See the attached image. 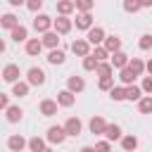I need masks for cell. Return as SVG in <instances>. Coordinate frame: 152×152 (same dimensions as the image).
<instances>
[{
	"mask_svg": "<svg viewBox=\"0 0 152 152\" xmlns=\"http://www.w3.org/2000/svg\"><path fill=\"white\" fill-rule=\"evenodd\" d=\"M33 28L45 36V33H50V28H55V19H50L48 14H38V17L33 19Z\"/></svg>",
	"mask_w": 152,
	"mask_h": 152,
	"instance_id": "6da1fadb",
	"label": "cell"
},
{
	"mask_svg": "<svg viewBox=\"0 0 152 152\" xmlns=\"http://www.w3.org/2000/svg\"><path fill=\"white\" fill-rule=\"evenodd\" d=\"M64 138H66V131H64V126H50V128H48V135H45V140H48L50 145H62V142H64Z\"/></svg>",
	"mask_w": 152,
	"mask_h": 152,
	"instance_id": "7a4b0ae2",
	"label": "cell"
},
{
	"mask_svg": "<svg viewBox=\"0 0 152 152\" xmlns=\"http://www.w3.org/2000/svg\"><path fill=\"white\" fill-rule=\"evenodd\" d=\"M104 28L102 26H93L90 31H88V36H86V40L90 43V45H95V48H100V45H104Z\"/></svg>",
	"mask_w": 152,
	"mask_h": 152,
	"instance_id": "3957f363",
	"label": "cell"
},
{
	"mask_svg": "<svg viewBox=\"0 0 152 152\" xmlns=\"http://www.w3.org/2000/svg\"><path fill=\"white\" fill-rule=\"evenodd\" d=\"M19 76H21V71H19V64H5V69H2V81L5 83H19Z\"/></svg>",
	"mask_w": 152,
	"mask_h": 152,
	"instance_id": "277c9868",
	"label": "cell"
},
{
	"mask_svg": "<svg viewBox=\"0 0 152 152\" xmlns=\"http://www.w3.org/2000/svg\"><path fill=\"white\" fill-rule=\"evenodd\" d=\"M26 81H28V86H43L45 83V71L40 66H31L26 71Z\"/></svg>",
	"mask_w": 152,
	"mask_h": 152,
	"instance_id": "5b68a950",
	"label": "cell"
},
{
	"mask_svg": "<svg viewBox=\"0 0 152 152\" xmlns=\"http://www.w3.org/2000/svg\"><path fill=\"white\" fill-rule=\"evenodd\" d=\"M81 128H83V124H81V119L78 116H69L66 121H64V131H66V135H81Z\"/></svg>",
	"mask_w": 152,
	"mask_h": 152,
	"instance_id": "8992f818",
	"label": "cell"
},
{
	"mask_svg": "<svg viewBox=\"0 0 152 152\" xmlns=\"http://www.w3.org/2000/svg\"><path fill=\"white\" fill-rule=\"evenodd\" d=\"M71 50H74V55H78V57H88V55H93L90 52V43L88 40H83V38H78V40H74L71 43Z\"/></svg>",
	"mask_w": 152,
	"mask_h": 152,
	"instance_id": "52a82bcc",
	"label": "cell"
},
{
	"mask_svg": "<svg viewBox=\"0 0 152 152\" xmlns=\"http://www.w3.org/2000/svg\"><path fill=\"white\" fill-rule=\"evenodd\" d=\"M66 90H71L74 95H78V93L86 90V81H83L81 76H69V78H66Z\"/></svg>",
	"mask_w": 152,
	"mask_h": 152,
	"instance_id": "ba28073f",
	"label": "cell"
},
{
	"mask_svg": "<svg viewBox=\"0 0 152 152\" xmlns=\"http://www.w3.org/2000/svg\"><path fill=\"white\" fill-rule=\"evenodd\" d=\"M7 147H10L12 152H21L24 147H28V140H26L24 135H10V138H7Z\"/></svg>",
	"mask_w": 152,
	"mask_h": 152,
	"instance_id": "9c48e42d",
	"label": "cell"
},
{
	"mask_svg": "<svg viewBox=\"0 0 152 152\" xmlns=\"http://www.w3.org/2000/svg\"><path fill=\"white\" fill-rule=\"evenodd\" d=\"M102 48H104L109 55H116V52H121V38H119V36H107Z\"/></svg>",
	"mask_w": 152,
	"mask_h": 152,
	"instance_id": "30bf717a",
	"label": "cell"
},
{
	"mask_svg": "<svg viewBox=\"0 0 152 152\" xmlns=\"http://www.w3.org/2000/svg\"><path fill=\"white\" fill-rule=\"evenodd\" d=\"M57 107H59V102H57V100L45 97V100L40 102V114H43V116H55V114H57Z\"/></svg>",
	"mask_w": 152,
	"mask_h": 152,
	"instance_id": "8fae6325",
	"label": "cell"
},
{
	"mask_svg": "<svg viewBox=\"0 0 152 152\" xmlns=\"http://www.w3.org/2000/svg\"><path fill=\"white\" fill-rule=\"evenodd\" d=\"M107 126H109V124H107L102 116H93V119H90V133H93V135H104Z\"/></svg>",
	"mask_w": 152,
	"mask_h": 152,
	"instance_id": "7c38bea8",
	"label": "cell"
},
{
	"mask_svg": "<svg viewBox=\"0 0 152 152\" xmlns=\"http://www.w3.org/2000/svg\"><path fill=\"white\" fill-rule=\"evenodd\" d=\"M71 19L69 17H57L55 19V33H59V36H64V33H69L71 31Z\"/></svg>",
	"mask_w": 152,
	"mask_h": 152,
	"instance_id": "4fadbf2b",
	"label": "cell"
},
{
	"mask_svg": "<svg viewBox=\"0 0 152 152\" xmlns=\"http://www.w3.org/2000/svg\"><path fill=\"white\" fill-rule=\"evenodd\" d=\"M109 62H112V66H114V69H119V71H121V69H126V66L131 64V57H128L126 52H116V55H112V59H109Z\"/></svg>",
	"mask_w": 152,
	"mask_h": 152,
	"instance_id": "5bb4252c",
	"label": "cell"
},
{
	"mask_svg": "<svg viewBox=\"0 0 152 152\" xmlns=\"http://www.w3.org/2000/svg\"><path fill=\"white\" fill-rule=\"evenodd\" d=\"M57 102H59V107H74L76 95H74L71 90H59V93H57Z\"/></svg>",
	"mask_w": 152,
	"mask_h": 152,
	"instance_id": "9a60e30c",
	"label": "cell"
},
{
	"mask_svg": "<svg viewBox=\"0 0 152 152\" xmlns=\"http://www.w3.org/2000/svg\"><path fill=\"white\" fill-rule=\"evenodd\" d=\"M43 48H50V50H57V45H59V33H55V31H50V33H45L43 38Z\"/></svg>",
	"mask_w": 152,
	"mask_h": 152,
	"instance_id": "2e32d148",
	"label": "cell"
},
{
	"mask_svg": "<svg viewBox=\"0 0 152 152\" xmlns=\"http://www.w3.org/2000/svg\"><path fill=\"white\" fill-rule=\"evenodd\" d=\"M40 50H43V40H38V38H28L26 40V55L36 57V55H40Z\"/></svg>",
	"mask_w": 152,
	"mask_h": 152,
	"instance_id": "e0dca14e",
	"label": "cell"
},
{
	"mask_svg": "<svg viewBox=\"0 0 152 152\" xmlns=\"http://www.w3.org/2000/svg\"><path fill=\"white\" fill-rule=\"evenodd\" d=\"M74 21H76V28H81V31H90L93 28V17L90 14H78Z\"/></svg>",
	"mask_w": 152,
	"mask_h": 152,
	"instance_id": "ac0fdd59",
	"label": "cell"
},
{
	"mask_svg": "<svg viewBox=\"0 0 152 152\" xmlns=\"http://www.w3.org/2000/svg\"><path fill=\"white\" fill-rule=\"evenodd\" d=\"M0 26L7 28V31H14V28L19 26V19H17L14 14H2V17H0Z\"/></svg>",
	"mask_w": 152,
	"mask_h": 152,
	"instance_id": "d6986e66",
	"label": "cell"
},
{
	"mask_svg": "<svg viewBox=\"0 0 152 152\" xmlns=\"http://www.w3.org/2000/svg\"><path fill=\"white\" fill-rule=\"evenodd\" d=\"M126 100H131V102H140V100H142V88L135 86V83L128 86V88H126Z\"/></svg>",
	"mask_w": 152,
	"mask_h": 152,
	"instance_id": "ffe728a7",
	"label": "cell"
},
{
	"mask_svg": "<svg viewBox=\"0 0 152 152\" xmlns=\"http://www.w3.org/2000/svg\"><path fill=\"white\" fill-rule=\"evenodd\" d=\"M104 138L112 142V140H121L124 135H121V126L119 124H109L107 126V131H104Z\"/></svg>",
	"mask_w": 152,
	"mask_h": 152,
	"instance_id": "44dd1931",
	"label": "cell"
},
{
	"mask_svg": "<svg viewBox=\"0 0 152 152\" xmlns=\"http://www.w3.org/2000/svg\"><path fill=\"white\" fill-rule=\"evenodd\" d=\"M10 38L14 40V43H21V40H28V31H26V26H17L14 31H10Z\"/></svg>",
	"mask_w": 152,
	"mask_h": 152,
	"instance_id": "7402d4cb",
	"label": "cell"
},
{
	"mask_svg": "<svg viewBox=\"0 0 152 152\" xmlns=\"http://www.w3.org/2000/svg\"><path fill=\"white\" fill-rule=\"evenodd\" d=\"M95 74H97L100 78H112V74H114V66H112V62H100Z\"/></svg>",
	"mask_w": 152,
	"mask_h": 152,
	"instance_id": "603a6c76",
	"label": "cell"
},
{
	"mask_svg": "<svg viewBox=\"0 0 152 152\" xmlns=\"http://www.w3.org/2000/svg\"><path fill=\"white\" fill-rule=\"evenodd\" d=\"M76 10V2H71V0H62V2H57V12H59V17H69V12H74Z\"/></svg>",
	"mask_w": 152,
	"mask_h": 152,
	"instance_id": "cb8c5ba5",
	"label": "cell"
},
{
	"mask_svg": "<svg viewBox=\"0 0 152 152\" xmlns=\"http://www.w3.org/2000/svg\"><path fill=\"white\" fill-rule=\"evenodd\" d=\"M28 81H19V83H14L12 86V95H17V97H26L28 95Z\"/></svg>",
	"mask_w": 152,
	"mask_h": 152,
	"instance_id": "d4e9b609",
	"label": "cell"
},
{
	"mask_svg": "<svg viewBox=\"0 0 152 152\" xmlns=\"http://www.w3.org/2000/svg\"><path fill=\"white\" fill-rule=\"evenodd\" d=\"M21 114H24V109H21L19 104H14V107H10V109L5 112V116H7V121H10V124H17V121L21 119Z\"/></svg>",
	"mask_w": 152,
	"mask_h": 152,
	"instance_id": "484cf974",
	"label": "cell"
},
{
	"mask_svg": "<svg viewBox=\"0 0 152 152\" xmlns=\"http://www.w3.org/2000/svg\"><path fill=\"white\" fill-rule=\"evenodd\" d=\"M121 147H124V152H133L135 147H138V138L131 133V135H124L121 138Z\"/></svg>",
	"mask_w": 152,
	"mask_h": 152,
	"instance_id": "4316f807",
	"label": "cell"
},
{
	"mask_svg": "<svg viewBox=\"0 0 152 152\" xmlns=\"http://www.w3.org/2000/svg\"><path fill=\"white\" fill-rule=\"evenodd\" d=\"M28 150H31V152H45L48 147H45V140H43V138L33 135V138H28Z\"/></svg>",
	"mask_w": 152,
	"mask_h": 152,
	"instance_id": "83f0119b",
	"label": "cell"
},
{
	"mask_svg": "<svg viewBox=\"0 0 152 152\" xmlns=\"http://www.w3.org/2000/svg\"><path fill=\"white\" fill-rule=\"evenodd\" d=\"M128 69H131L135 76H142V71H145V62H142L140 57H133V59H131V64H128Z\"/></svg>",
	"mask_w": 152,
	"mask_h": 152,
	"instance_id": "f1b7e54d",
	"label": "cell"
},
{
	"mask_svg": "<svg viewBox=\"0 0 152 152\" xmlns=\"http://www.w3.org/2000/svg\"><path fill=\"white\" fill-rule=\"evenodd\" d=\"M119 78H121V83L128 88V86H133V81H135V74H133V71L126 66V69H121V71H119Z\"/></svg>",
	"mask_w": 152,
	"mask_h": 152,
	"instance_id": "f546056e",
	"label": "cell"
},
{
	"mask_svg": "<svg viewBox=\"0 0 152 152\" xmlns=\"http://www.w3.org/2000/svg\"><path fill=\"white\" fill-rule=\"evenodd\" d=\"M138 109H140V114H152V95H145L138 102Z\"/></svg>",
	"mask_w": 152,
	"mask_h": 152,
	"instance_id": "4dcf8cb0",
	"label": "cell"
},
{
	"mask_svg": "<svg viewBox=\"0 0 152 152\" xmlns=\"http://www.w3.org/2000/svg\"><path fill=\"white\" fill-rule=\"evenodd\" d=\"M48 62L50 64H62L64 62V50H50V55H48Z\"/></svg>",
	"mask_w": 152,
	"mask_h": 152,
	"instance_id": "1f68e13d",
	"label": "cell"
},
{
	"mask_svg": "<svg viewBox=\"0 0 152 152\" xmlns=\"http://www.w3.org/2000/svg\"><path fill=\"white\" fill-rule=\"evenodd\" d=\"M109 97H112L114 102H121V100H126V88H121V86H114V88H112V93H109Z\"/></svg>",
	"mask_w": 152,
	"mask_h": 152,
	"instance_id": "d6a6232c",
	"label": "cell"
},
{
	"mask_svg": "<svg viewBox=\"0 0 152 152\" xmlns=\"http://www.w3.org/2000/svg\"><path fill=\"white\" fill-rule=\"evenodd\" d=\"M97 64H100V62H97L93 55H88V57L83 59V69H86V71H97Z\"/></svg>",
	"mask_w": 152,
	"mask_h": 152,
	"instance_id": "836d02e7",
	"label": "cell"
},
{
	"mask_svg": "<svg viewBox=\"0 0 152 152\" xmlns=\"http://www.w3.org/2000/svg\"><path fill=\"white\" fill-rule=\"evenodd\" d=\"M76 10H78L81 14H90V10H93V2H90V0H78V2H76Z\"/></svg>",
	"mask_w": 152,
	"mask_h": 152,
	"instance_id": "e575fe53",
	"label": "cell"
},
{
	"mask_svg": "<svg viewBox=\"0 0 152 152\" xmlns=\"http://www.w3.org/2000/svg\"><path fill=\"white\" fill-rule=\"evenodd\" d=\"M93 57H95L97 62H107V57H109V52H107V50H104V48L100 45V48H95V50H93Z\"/></svg>",
	"mask_w": 152,
	"mask_h": 152,
	"instance_id": "d590c367",
	"label": "cell"
},
{
	"mask_svg": "<svg viewBox=\"0 0 152 152\" xmlns=\"http://www.w3.org/2000/svg\"><path fill=\"white\" fill-rule=\"evenodd\" d=\"M138 45H140V50H150V48H152V36H150V33L140 36V43H138Z\"/></svg>",
	"mask_w": 152,
	"mask_h": 152,
	"instance_id": "8d00e7d4",
	"label": "cell"
},
{
	"mask_svg": "<svg viewBox=\"0 0 152 152\" xmlns=\"http://www.w3.org/2000/svg\"><path fill=\"white\" fill-rule=\"evenodd\" d=\"M112 88H114V76L112 78H100V90H109L112 93Z\"/></svg>",
	"mask_w": 152,
	"mask_h": 152,
	"instance_id": "74e56055",
	"label": "cell"
},
{
	"mask_svg": "<svg viewBox=\"0 0 152 152\" xmlns=\"http://www.w3.org/2000/svg\"><path fill=\"white\" fill-rule=\"evenodd\" d=\"M95 152H112V142L109 140H100L95 145Z\"/></svg>",
	"mask_w": 152,
	"mask_h": 152,
	"instance_id": "f35d334b",
	"label": "cell"
},
{
	"mask_svg": "<svg viewBox=\"0 0 152 152\" xmlns=\"http://www.w3.org/2000/svg\"><path fill=\"white\" fill-rule=\"evenodd\" d=\"M140 7H142V2H131V0L124 2V10H126V12H138Z\"/></svg>",
	"mask_w": 152,
	"mask_h": 152,
	"instance_id": "ab89813d",
	"label": "cell"
},
{
	"mask_svg": "<svg viewBox=\"0 0 152 152\" xmlns=\"http://www.w3.org/2000/svg\"><path fill=\"white\" fill-rule=\"evenodd\" d=\"M140 88H142V93H150L152 95V76H145L142 83H140Z\"/></svg>",
	"mask_w": 152,
	"mask_h": 152,
	"instance_id": "60d3db41",
	"label": "cell"
},
{
	"mask_svg": "<svg viewBox=\"0 0 152 152\" xmlns=\"http://www.w3.org/2000/svg\"><path fill=\"white\" fill-rule=\"evenodd\" d=\"M26 7H28V10H31V12H38V10H40V7H43V0H31V2H28V5H26Z\"/></svg>",
	"mask_w": 152,
	"mask_h": 152,
	"instance_id": "b9f144b4",
	"label": "cell"
},
{
	"mask_svg": "<svg viewBox=\"0 0 152 152\" xmlns=\"http://www.w3.org/2000/svg\"><path fill=\"white\" fill-rule=\"evenodd\" d=\"M0 107H2L5 112L10 109V97H7V95H0Z\"/></svg>",
	"mask_w": 152,
	"mask_h": 152,
	"instance_id": "7bdbcfd3",
	"label": "cell"
},
{
	"mask_svg": "<svg viewBox=\"0 0 152 152\" xmlns=\"http://www.w3.org/2000/svg\"><path fill=\"white\" fill-rule=\"evenodd\" d=\"M145 71L152 76V59H150V62H145Z\"/></svg>",
	"mask_w": 152,
	"mask_h": 152,
	"instance_id": "ee69618b",
	"label": "cell"
},
{
	"mask_svg": "<svg viewBox=\"0 0 152 152\" xmlns=\"http://www.w3.org/2000/svg\"><path fill=\"white\" fill-rule=\"evenodd\" d=\"M78 152H95V147H90V145H86V147H81Z\"/></svg>",
	"mask_w": 152,
	"mask_h": 152,
	"instance_id": "f6af8a7d",
	"label": "cell"
},
{
	"mask_svg": "<svg viewBox=\"0 0 152 152\" xmlns=\"http://www.w3.org/2000/svg\"><path fill=\"white\" fill-rule=\"evenodd\" d=\"M45 152H52V150H50V147H48V150H45Z\"/></svg>",
	"mask_w": 152,
	"mask_h": 152,
	"instance_id": "bcb514c9",
	"label": "cell"
}]
</instances>
